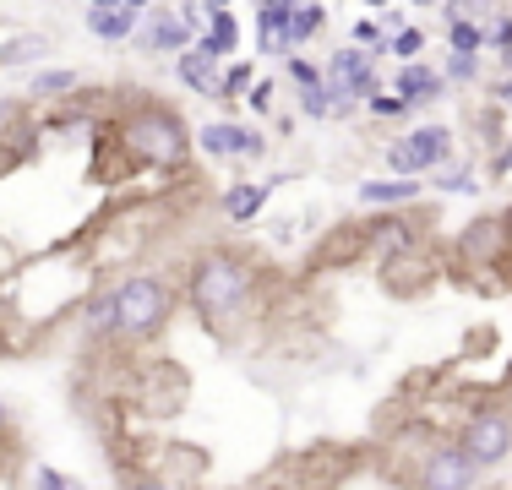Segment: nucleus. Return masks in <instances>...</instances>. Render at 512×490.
Returning a JSON list of instances; mask_svg holds the SVG:
<instances>
[{
  "label": "nucleus",
  "instance_id": "obj_3",
  "mask_svg": "<svg viewBox=\"0 0 512 490\" xmlns=\"http://www.w3.org/2000/svg\"><path fill=\"white\" fill-rule=\"evenodd\" d=\"M109 300H115V338H126V343L164 333L169 316H175V289L153 273H137V278H126V284H115Z\"/></svg>",
  "mask_w": 512,
  "mask_h": 490
},
{
  "label": "nucleus",
  "instance_id": "obj_12",
  "mask_svg": "<svg viewBox=\"0 0 512 490\" xmlns=\"http://www.w3.org/2000/svg\"><path fill=\"white\" fill-rule=\"evenodd\" d=\"M420 196V180H409V175H393V180H365L360 186V202L365 207H404Z\"/></svg>",
  "mask_w": 512,
  "mask_h": 490
},
{
  "label": "nucleus",
  "instance_id": "obj_23",
  "mask_svg": "<svg viewBox=\"0 0 512 490\" xmlns=\"http://www.w3.org/2000/svg\"><path fill=\"white\" fill-rule=\"evenodd\" d=\"M474 71H480V55H453L447 60V82H474Z\"/></svg>",
  "mask_w": 512,
  "mask_h": 490
},
{
  "label": "nucleus",
  "instance_id": "obj_9",
  "mask_svg": "<svg viewBox=\"0 0 512 490\" xmlns=\"http://www.w3.org/2000/svg\"><path fill=\"white\" fill-rule=\"evenodd\" d=\"M507 245H512L507 218H480V224H469V235H463V256H474V262H496Z\"/></svg>",
  "mask_w": 512,
  "mask_h": 490
},
{
  "label": "nucleus",
  "instance_id": "obj_39",
  "mask_svg": "<svg viewBox=\"0 0 512 490\" xmlns=\"http://www.w3.org/2000/svg\"><path fill=\"white\" fill-rule=\"evenodd\" d=\"M213 6H229V0H213Z\"/></svg>",
  "mask_w": 512,
  "mask_h": 490
},
{
  "label": "nucleus",
  "instance_id": "obj_1",
  "mask_svg": "<svg viewBox=\"0 0 512 490\" xmlns=\"http://www.w3.org/2000/svg\"><path fill=\"white\" fill-rule=\"evenodd\" d=\"M256 289V267L246 262V256L235 251H207L197 267H191V284H186V300L191 311L202 316L207 327L213 322H229V316L240 311V305L251 300Z\"/></svg>",
  "mask_w": 512,
  "mask_h": 490
},
{
  "label": "nucleus",
  "instance_id": "obj_17",
  "mask_svg": "<svg viewBox=\"0 0 512 490\" xmlns=\"http://www.w3.org/2000/svg\"><path fill=\"white\" fill-rule=\"evenodd\" d=\"M50 55V39L44 33H17V39L0 44V66H28V60Z\"/></svg>",
  "mask_w": 512,
  "mask_h": 490
},
{
  "label": "nucleus",
  "instance_id": "obj_15",
  "mask_svg": "<svg viewBox=\"0 0 512 490\" xmlns=\"http://www.w3.org/2000/svg\"><path fill=\"white\" fill-rule=\"evenodd\" d=\"M142 44H148L153 55H164V49H186V44H191L186 17H169V11H158V17H153V28L142 33Z\"/></svg>",
  "mask_w": 512,
  "mask_h": 490
},
{
  "label": "nucleus",
  "instance_id": "obj_31",
  "mask_svg": "<svg viewBox=\"0 0 512 490\" xmlns=\"http://www.w3.org/2000/svg\"><path fill=\"white\" fill-rule=\"evenodd\" d=\"M491 98H496L502 109H512V77H507V82H496V93H491Z\"/></svg>",
  "mask_w": 512,
  "mask_h": 490
},
{
  "label": "nucleus",
  "instance_id": "obj_8",
  "mask_svg": "<svg viewBox=\"0 0 512 490\" xmlns=\"http://www.w3.org/2000/svg\"><path fill=\"white\" fill-rule=\"evenodd\" d=\"M393 93L404 98V104H431V98H442L447 93V77L442 71H431V66H420V60H409L404 71H398V82H393Z\"/></svg>",
  "mask_w": 512,
  "mask_h": 490
},
{
  "label": "nucleus",
  "instance_id": "obj_28",
  "mask_svg": "<svg viewBox=\"0 0 512 490\" xmlns=\"http://www.w3.org/2000/svg\"><path fill=\"white\" fill-rule=\"evenodd\" d=\"M485 44H496V49H507V44H512V17H507V11L491 22V28H485Z\"/></svg>",
  "mask_w": 512,
  "mask_h": 490
},
{
  "label": "nucleus",
  "instance_id": "obj_33",
  "mask_svg": "<svg viewBox=\"0 0 512 490\" xmlns=\"http://www.w3.org/2000/svg\"><path fill=\"white\" fill-rule=\"evenodd\" d=\"M6 425H11V409H6V403H0V436H6Z\"/></svg>",
  "mask_w": 512,
  "mask_h": 490
},
{
  "label": "nucleus",
  "instance_id": "obj_34",
  "mask_svg": "<svg viewBox=\"0 0 512 490\" xmlns=\"http://www.w3.org/2000/svg\"><path fill=\"white\" fill-rule=\"evenodd\" d=\"M502 66H507V71H512V44H507V49H502Z\"/></svg>",
  "mask_w": 512,
  "mask_h": 490
},
{
  "label": "nucleus",
  "instance_id": "obj_37",
  "mask_svg": "<svg viewBox=\"0 0 512 490\" xmlns=\"http://www.w3.org/2000/svg\"><path fill=\"white\" fill-rule=\"evenodd\" d=\"M414 6H436V0H414Z\"/></svg>",
  "mask_w": 512,
  "mask_h": 490
},
{
  "label": "nucleus",
  "instance_id": "obj_5",
  "mask_svg": "<svg viewBox=\"0 0 512 490\" xmlns=\"http://www.w3.org/2000/svg\"><path fill=\"white\" fill-rule=\"evenodd\" d=\"M480 474L474 458L458 447V441H436V447L420 452V469H414V490H480Z\"/></svg>",
  "mask_w": 512,
  "mask_h": 490
},
{
  "label": "nucleus",
  "instance_id": "obj_25",
  "mask_svg": "<svg viewBox=\"0 0 512 490\" xmlns=\"http://www.w3.org/2000/svg\"><path fill=\"white\" fill-rule=\"evenodd\" d=\"M431 180H436L442 191H480V186H474L469 169H442V175H431Z\"/></svg>",
  "mask_w": 512,
  "mask_h": 490
},
{
  "label": "nucleus",
  "instance_id": "obj_11",
  "mask_svg": "<svg viewBox=\"0 0 512 490\" xmlns=\"http://www.w3.org/2000/svg\"><path fill=\"white\" fill-rule=\"evenodd\" d=\"M88 28H93V39H104V44H120V39H131V28H137V11L120 0V6H93L88 11Z\"/></svg>",
  "mask_w": 512,
  "mask_h": 490
},
{
  "label": "nucleus",
  "instance_id": "obj_32",
  "mask_svg": "<svg viewBox=\"0 0 512 490\" xmlns=\"http://www.w3.org/2000/svg\"><path fill=\"white\" fill-rule=\"evenodd\" d=\"M496 169H502V175H512V147H507L502 158H496Z\"/></svg>",
  "mask_w": 512,
  "mask_h": 490
},
{
  "label": "nucleus",
  "instance_id": "obj_21",
  "mask_svg": "<svg viewBox=\"0 0 512 490\" xmlns=\"http://www.w3.org/2000/svg\"><path fill=\"white\" fill-rule=\"evenodd\" d=\"M33 490H82V485L66 480L60 469H50V463H39V469H33Z\"/></svg>",
  "mask_w": 512,
  "mask_h": 490
},
{
  "label": "nucleus",
  "instance_id": "obj_13",
  "mask_svg": "<svg viewBox=\"0 0 512 490\" xmlns=\"http://www.w3.org/2000/svg\"><path fill=\"white\" fill-rule=\"evenodd\" d=\"M300 0H262L256 22H262V49H289V17Z\"/></svg>",
  "mask_w": 512,
  "mask_h": 490
},
{
  "label": "nucleus",
  "instance_id": "obj_14",
  "mask_svg": "<svg viewBox=\"0 0 512 490\" xmlns=\"http://www.w3.org/2000/svg\"><path fill=\"white\" fill-rule=\"evenodd\" d=\"M267 196H273V186H256V180H246V186H229V191H224V218L251 224V218L267 207Z\"/></svg>",
  "mask_w": 512,
  "mask_h": 490
},
{
  "label": "nucleus",
  "instance_id": "obj_40",
  "mask_svg": "<svg viewBox=\"0 0 512 490\" xmlns=\"http://www.w3.org/2000/svg\"><path fill=\"white\" fill-rule=\"evenodd\" d=\"M0 120H6V104H0Z\"/></svg>",
  "mask_w": 512,
  "mask_h": 490
},
{
  "label": "nucleus",
  "instance_id": "obj_20",
  "mask_svg": "<svg viewBox=\"0 0 512 490\" xmlns=\"http://www.w3.org/2000/svg\"><path fill=\"white\" fill-rule=\"evenodd\" d=\"M82 77L77 71H39L33 77V98H60V93H77Z\"/></svg>",
  "mask_w": 512,
  "mask_h": 490
},
{
  "label": "nucleus",
  "instance_id": "obj_36",
  "mask_svg": "<svg viewBox=\"0 0 512 490\" xmlns=\"http://www.w3.org/2000/svg\"><path fill=\"white\" fill-rule=\"evenodd\" d=\"M93 6H120V0H93Z\"/></svg>",
  "mask_w": 512,
  "mask_h": 490
},
{
  "label": "nucleus",
  "instance_id": "obj_2",
  "mask_svg": "<svg viewBox=\"0 0 512 490\" xmlns=\"http://www.w3.org/2000/svg\"><path fill=\"white\" fill-rule=\"evenodd\" d=\"M120 142H126V153H131V158H142V164H158V169L186 164V153H191V131H186V120H180L175 109H158V104L131 109L126 126H120Z\"/></svg>",
  "mask_w": 512,
  "mask_h": 490
},
{
  "label": "nucleus",
  "instance_id": "obj_24",
  "mask_svg": "<svg viewBox=\"0 0 512 490\" xmlns=\"http://www.w3.org/2000/svg\"><path fill=\"white\" fill-rule=\"evenodd\" d=\"M229 93H251V66L224 71V82H218V98H229Z\"/></svg>",
  "mask_w": 512,
  "mask_h": 490
},
{
  "label": "nucleus",
  "instance_id": "obj_7",
  "mask_svg": "<svg viewBox=\"0 0 512 490\" xmlns=\"http://www.w3.org/2000/svg\"><path fill=\"white\" fill-rule=\"evenodd\" d=\"M197 147L207 158H256L262 153V131L235 126V120H213V126H202Z\"/></svg>",
  "mask_w": 512,
  "mask_h": 490
},
{
  "label": "nucleus",
  "instance_id": "obj_26",
  "mask_svg": "<svg viewBox=\"0 0 512 490\" xmlns=\"http://www.w3.org/2000/svg\"><path fill=\"white\" fill-rule=\"evenodd\" d=\"M289 77H295L300 88H322V71H316L311 60H300V55H289Z\"/></svg>",
  "mask_w": 512,
  "mask_h": 490
},
{
  "label": "nucleus",
  "instance_id": "obj_41",
  "mask_svg": "<svg viewBox=\"0 0 512 490\" xmlns=\"http://www.w3.org/2000/svg\"><path fill=\"white\" fill-rule=\"evenodd\" d=\"M507 229H512V213H507Z\"/></svg>",
  "mask_w": 512,
  "mask_h": 490
},
{
  "label": "nucleus",
  "instance_id": "obj_35",
  "mask_svg": "<svg viewBox=\"0 0 512 490\" xmlns=\"http://www.w3.org/2000/svg\"><path fill=\"white\" fill-rule=\"evenodd\" d=\"M126 6H131V11H142V6H148V0H126Z\"/></svg>",
  "mask_w": 512,
  "mask_h": 490
},
{
  "label": "nucleus",
  "instance_id": "obj_18",
  "mask_svg": "<svg viewBox=\"0 0 512 490\" xmlns=\"http://www.w3.org/2000/svg\"><path fill=\"white\" fill-rule=\"evenodd\" d=\"M447 44H453V55H480V49H485V28L474 17H458L453 28H447Z\"/></svg>",
  "mask_w": 512,
  "mask_h": 490
},
{
  "label": "nucleus",
  "instance_id": "obj_10",
  "mask_svg": "<svg viewBox=\"0 0 512 490\" xmlns=\"http://www.w3.org/2000/svg\"><path fill=\"white\" fill-rule=\"evenodd\" d=\"M180 82H186L191 93H202V98H218V82H224V71H218V55H207V49H186L180 55Z\"/></svg>",
  "mask_w": 512,
  "mask_h": 490
},
{
  "label": "nucleus",
  "instance_id": "obj_38",
  "mask_svg": "<svg viewBox=\"0 0 512 490\" xmlns=\"http://www.w3.org/2000/svg\"><path fill=\"white\" fill-rule=\"evenodd\" d=\"M371 6H387V0H371Z\"/></svg>",
  "mask_w": 512,
  "mask_h": 490
},
{
  "label": "nucleus",
  "instance_id": "obj_22",
  "mask_svg": "<svg viewBox=\"0 0 512 490\" xmlns=\"http://www.w3.org/2000/svg\"><path fill=\"white\" fill-rule=\"evenodd\" d=\"M371 115H382V120H398V115H409V104L404 98H387V93H371Z\"/></svg>",
  "mask_w": 512,
  "mask_h": 490
},
{
  "label": "nucleus",
  "instance_id": "obj_16",
  "mask_svg": "<svg viewBox=\"0 0 512 490\" xmlns=\"http://www.w3.org/2000/svg\"><path fill=\"white\" fill-rule=\"evenodd\" d=\"M235 44H240V28H235V17H229V6L213 11V28L202 33V49L224 60V55H235Z\"/></svg>",
  "mask_w": 512,
  "mask_h": 490
},
{
  "label": "nucleus",
  "instance_id": "obj_27",
  "mask_svg": "<svg viewBox=\"0 0 512 490\" xmlns=\"http://www.w3.org/2000/svg\"><path fill=\"white\" fill-rule=\"evenodd\" d=\"M420 49H425V39H420V33H414V28H404V33H393V55H404V60H414V55H420Z\"/></svg>",
  "mask_w": 512,
  "mask_h": 490
},
{
  "label": "nucleus",
  "instance_id": "obj_19",
  "mask_svg": "<svg viewBox=\"0 0 512 490\" xmlns=\"http://www.w3.org/2000/svg\"><path fill=\"white\" fill-rule=\"evenodd\" d=\"M322 6H311V0H300V6H295V17H289V49H295V44H306L311 39V33L316 28H322Z\"/></svg>",
  "mask_w": 512,
  "mask_h": 490
},
{
  "label": "nucleus",
  "instance_id": "obj_30",
  "mask_svg": "<svg viewBox=\"0 0 512 490\" xmlns=\"http://www.w3.org/2000/svg\"><path fill=\"white\" fill-rule=\"evenodd\" d=\"M246 104L251 109H267V104H273V82H256V88L246 93Z\"/></svg>",
  "mask_w": 512,
  "mask_h": 490
},
{
  "label": "nucleus",
  "instance_id": "obj_4",
  "mask_svg": "<svg viewBox=\"0 0 512 490\" xmlns=\"http://www.w3.org/2000/svg\"><path fill=\"white\" fill-rule=\"evenodd\" d=\"M458 447L474 458V469H496L512 458V409L491 403V409H474L458 431Z\"/></svg>",
  "mask_w": 512,
  "mask_h": 490
},
{
  "label": "nucleus",
  "instance_id": "obj_29",
  "mask_svg": "<svg viewBox=\"0 0 512 490\" xmlns=\"http://www.w3.org/2000/svg\"><path fill=\"white\" fill-rule=\"evenodd\" d=\"M126 490H180L169 474H137V480H126Z\"/></svg>",
  "mask_w": 512,
  "mask_h": 490
},
{
  "label": "nucleus",
  "instance_id": "obj_6",
  "mask_svg": "<svg viewBox=\"0 0 512 490\" xmlns=\"http://www.w3.org/2000/svg\"><path fill=\"white\" fill-rule=\"evenodd\" d=\"M447 153H453V131L447 126H420L409 131V137H398L387 147V169L393 175H436V169L447 164Z\"/></svg>",
  "mask_w": 512,
  "mask_h": 490
}]
</instances>
